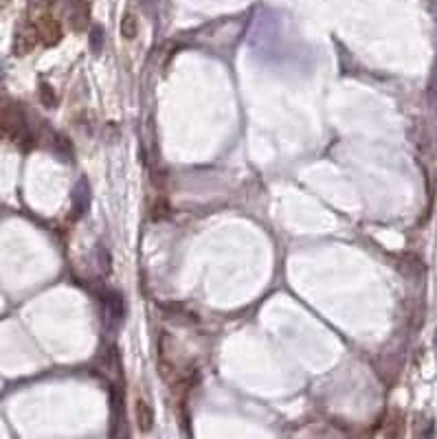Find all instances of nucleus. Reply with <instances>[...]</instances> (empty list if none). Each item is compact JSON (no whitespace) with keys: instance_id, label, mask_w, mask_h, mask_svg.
<instances>
[{"instance_id":"423d86ee","label":"nucleus","mask_w":437,"mask_h":439,"mask_svg":"<svg viewBox=\"0 0 437 439\" xmlns=\"http://www.w3.org/2000/svg\"><path fill=\"white\" fill-rule=\"evenodd\" d=\"M387 437H398L402 435V415L400 413H393L389 420H387V431H385Z\"/></svg>"},{"instance_id":"f257e3e1","label":"nucleus","mask_w":437,"mask_h":439,"mask_svg":"<svg viewBox=\"0 0 437 439\" xmlns=\"http://www.w3.org/2000/svg\"><path fill=\"white\" fill-rule=\"evenodd\" d=\"M37 40V31H35V23H29V20H23L13 33V53L18 57H23L27 53H31L35 49Z\"/></svg>"},{"instance_id":"6e6552de","label":"nucleus","mask_w":437,"mask_h":439,"mask_svg":"<svg viewBox=\"0 0 437 439\" xmlns=\"http://www.w3.org/2000/svg\"><path fill=\"white\" fill-rule=\"evenodd\" d=\"M90 44H92V51H102V44H104V29L102 27H95L92 29Z\"/></svg>"},{"instance_id":"1a4fd4ad","label":"nucleus","mask_w":437,"mask_h":439,"mask_svg":"<svg viewBox=\"0 0 437 439\" xmlns=\"http://www.w3.org/2000/svg\"><path fill=\"white\" fill-rule=\"evenodd\" d=\"M51 3H53V0H29V9L37 11V13H44L51 7Z\"/></svg>"},{"instance_id":"39448f33","label":"nucleus","mask_w":437,"mask_h":439,"mask_svg":"<svg viewBox=\"0 0 437 439\" xmlns=\"http://www.w3.org/2000/svg\"><path fill=\"white\" fill-rule=\"evenodd\" d=\"M121 35H124V40H128V42L138 35V20L130 11L124 13V18H121Z\"/></svg>"},{"instance_id":"7ed1b4c3","label":"nucleus","mask_w":437,"mask_h":439,"mask_svg":"<svg viewBox=\"0 0 437 439\" xmlns=\"http://www.w3.org/2000/svg\"><path fill=\"white\" fill-rule=\"evenodd\" d=\"M68 20L73 31H84L90 20L88 0H68Z\"/></svg>"},{"instance_id":"0eeeda50","label":"nucleus","mask_w":437,"mask_h":439,"mask_svg":"<svg viewBox=\"0 0 437 439\" xmlns=\"http://www.w3.org/2000/svg\"><path fill=\"white\" fill-rule=\"evenodd\" d=\"M40 102H42L47 108H55L57 106V97H55L53 88L49 84H40Z\"/></svg>"},{"instance_id":"f03ea898","label":"nucleus","mask_w":437,"mask_h":439,"mask_svg":"<svg viewBox=\"0 0 437 439\" xmlns=\"http://www.w3.org/2000/svg\"><path fill=\"white\" fill-rule=\"evenodd\" d=\"M35 31H37V40L44 47H55L62 40V25L47 11L40 13V18L35 20Z\"/></svg>"},{"instance_id":"20e7f679","label":"nucleus","mask_w":437,"mask_h":439,"mask_svg":"<svg viewBox=\"0 0 437 439\" xmlns=\"http://www.w3.org/2000/svg\"><path fill=\"white\" fill-rule=\"evenodd\" d=\"M134 420H136V426L141 433H150L154 426V411H152L150 402L143 400V397H138V400L134 402Z\"/></svg>"}]
</instances>
